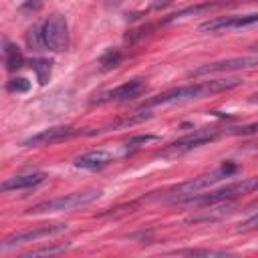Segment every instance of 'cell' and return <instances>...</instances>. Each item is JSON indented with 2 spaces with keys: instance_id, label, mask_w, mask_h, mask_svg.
<instances>
[{
  "instance_id": "obj_15",
  "label": "cell",
  "mask_w": 258,
  "mask_h": 258,
  "mask_svg": "<svg viewBox=\"0 0 258 258\" xmlns=\"http://www.w3.org/2000/svg\"><path fill=\"white\" fill-rule=\"evenodd\" d=\"M234 4V0H222V2H204V4H196V6H187L183 10H177L173 12L171 16L165 18V22H171V20H177V18H185V16H194V14H200V12H210V10H216V8H224V6H230Z\"/></svg>"
},
{
  "instance_id": "obj_4",
  "label": "cell",
  "mask_w": 258,
  "mask_h": 258,
  "mask_svg": "<svg viewBox=\"0 0 258 258\" xmlns=\"http://www.w3.org/2000/svg\"><path fill=\"white\" fill-rule=\"evenodd\" d=\"M101 198L99 189H87V191H75V194H67L54 200H46L40 204H34L32 208H28V214H52V212H69L81 206H87L95 200Z\"/></svg>"
},
{
  "instance_id": "obj_22",
  "label": "cell",
  "mask_w": 258,
  "mask_h": 258,
  "mask_svg": "<svg viewBox=\"0 0 258 258\" xmlns=\"http://www.w3.org/2000/svg\"><path fill=\"white\" fill-rule=\"evenodd\" d=\"M149 141H157V135H149V133H145V135H135V137H131L125 145H127V149H129V147H137V145L149 143Z\"/></svg>"
},
{
  "instance_id": "obj_17",
  "label": "cell",
  "mask_w": 258,
  "mask_h": 258,
  "mask_svg": "<svg viewBox=\"0 0 258 258\" xmlns=\"http://www.w3.org/2000/svg\"><path fill=\"white\" fill-rule=\"evenodd\" d=\"M4 52H6V67H8V71H18L20 67H24V56H22V52H20V48L16 44L8 42Z\"/></svg>"
},
{
  "instance_id": "obj_12",
  "label": "cell",
  "mask_w": 258,
  "mask_h": 258,
  "mask_svg": "<svg viewBox=\"0 0 258 258\" xmlns=\"http://www.w3.org/2000/svg\"><path fill=\"white\" fill-rule=\"evenodd\" d=\"M46 179V173L34 171V173H22V175H12L4 181H0V191H16V189H28Z\"/></svg>"
},
{
  "instance_id": "obj_23",
  "label": "cell",
  "mask_w": 258,
  "mask_h": 258,
  "mask_svg": "<svg viewBox=\"0 0 258 258\" xmlns=\"http://www.w3.org/2000/svg\"><path fill=\"white\" fill-rule=\"evenodd\" d=\"M179 254H187V256H226V252H220V250H179Z\"/></svg>"
},
{
  "instance_id": "obj_2",
  "label": "cell",
  "mask_w": 258,
  "mask_h": 258,
  "mask_svg": "<svg viewBox=\"0 0 258 258\" xmlns=\"http://www.w3.org/2000/svg\"><path fill=\"white\" fill-rule=\"evenodd\" d=\"M258 187V179L256 177H246L242 181H234V183H228L224 187H218V189H202L198 194H191L187 198H181L177 200L175 204L177 206H214L218 202H228V200H234L236 196L240 194H250Z\"/></svg>"
},
{
  "instance_id": "obj_3",
  "label": "cell",
  "mask_w": 258,
  "mask_h": 258,
  "mask_svg": "<svg viewBox=\"0 0 258 258\" xmlns=\"http://www.w3.org/2000/svg\"><path fill=\"white\" fill-rule=\"evenodd\" d=\"M238 171V165L236 163H222L216 171H212V173H206V175H200V177H194V179H187V181H183V183H177L175 187H171L169 189V202L171 204H175L177 200H181V198H187V196H191V194H198V191H202V189H208L210 185H214L218 179H222V177H228V175H232V173H236Z\"/></svg>"
},
{
  "instance_id": "obj_5",
  "label": "cell",
  "mask_w": 258,
  "mask_h": 258,
  "mask_svg": "<svg viewBox=\"0 0 258 258\" xmlns=\"http://www.w3.org/2000/svg\"><path fill=\"white\" fill-rule=\"evenodd\" d=\"M42 32V42L46 48L54 50V52H62L69 46V22L60 12L50 14L44 24L40 26Z\"/></svg>"
},
{
  "instance_id": "obj_13",
  "label": "cell",
  "mask_w": 258,
  "mask_h": 258,
  "mask_svg": "<svg viewBox=\"0 0 258 258\" xmlns=\"http://www.w3.org/2000/svg\"><path fill=\"white\" fill-rule=\"evenodd\" d=\"M111 161H113V155H111L107 149H93V151H87V153L79 155V157L75 159V165L81 167V169L99 171V169L107 167Z\"/></svg>"
},
{
  "instance_id": "obj_14",
  "label": "cell",
  "mask_w": 258,
  "mask_h": 258,
  "mask_svg": "<svg viewBox=\"0 0 258 258\" xmlns=\"http://www.w3.org/2000/svg\"><path fill=\"white\" fill-rule=\"evenodd\" d=\"M151 117H153V115H151L149 111H137V113L127 115V117H123V119H117V121H113V123H109V125H103L101 129H93V131H89V135H101V133H107V131L127 129V127H133V125H137V123H143V121H147V119H151Z\"/></svg>"
},
{
  "instance_id": "obj_10",
  "label": "cell",
  "mask_w": 258,
  "mask_h": 258,
  "mask_svg": "<svg viewBox=\"0 0 258 258\" xmlns=\"http://www.w3.org/2000/svg\"><path fill=\"white\" fill-rule=\"evenodd\" d=\"M145 91H147L145 81L143 79H133V81H127V83L119 85L117 89L107 91L101 97V101H131V99L141 97Z\"/></svg>"
},
{
  "instance_id": "obj_8",
  "label": "cell",
  "mask_w": 258,
  "mask_h": 258,
  "mask_svg": "<svg viewBox=\"0 0 258 258\" xmlns=\"http://www.w3.org/2000/svg\"><path fill=\"white\" fill-rule=\"evenodd\" d=\"M258 64V58L252 56H236V58H226V60H216V62H206L198 69L191 71L194 77L200 75H212V73H224V71H240V69H254Z\"/></svg>"
},
{
  "instance_id": "obj_24",
  "label": "cell",
  "mask_w": 258,
  "mask_h": 258,
  "mask_svg": "<svg viewBox=\"0 0 258 258\" xmlns=\"http://www.w3.org/2000/svg\"><path fill=\"white\" fill-rule=\"evenodd\" d=\"M256 224H258V218H256V216H252L248 222H244V224L240 226V230H244V232H246V230H254V226H256Z\"/></svg>"
},
{
  "instance_id": "obj_25",
  "label": "cell",
  "mask_w": 258,
  "mask_h": 258,
  "mask_svg": "<svg viewBox=\"0 0 258 258\" xmlns=\"http://www.w3.org/2000/svg\"><path fill=\"white\" fill-rule=\"evenodd\" d=\"M40 6H42L40 0H36V2H26V4H22V10H28V8H40Z\"/></svg>"
},
{
  "instance_id": "obj_21",
  "label": "cell",
  "mask_w": 258,
  "mask_h": 258,
  "mask_svg": "<svg viewBox=\"0 0 258 258\" xmlns=\"http://www.w3.org/2000/svg\"><path fill=\"white\" fill-rule=\"evenodd\" d=\"M8 89H10L12 93H26V91L30 89V83H28L24 77H16V79H12V81L8 83Z\"/></svg>"
},
{
  "instance_id": "obj_9",
  "label": "cell",
  "mask_w": 258,
  "mask_h": 258,
  "mask_svg": "<svg viewBox=\"0 0 258 258\" xmlns=\"http://www.w3.org/2000/svg\"><path fill=\"white\" fill-rule=\"evenodd\" d=\"M79 131L75 127H48L40 133H34L30 135L28 139L22 141L24 147H40V145H52V143H58V141H64L73 135H77Z\"/></svg>"
},
{
  "instance_id": "obj_7",
  "label": "cell",
  "mask_w": 258,
  "mask_h": 258,
  "mask_svg": "<svg viewBox=\"0 0 258 258\" xmlns=\"http://www.w3.org/2000/svg\"><path fill=\"white\" fill-rule=\"evenodd\" d=\"M62 230H67V224H44V226L20 230V232H14V234H10L8 238H4V240L0 242V248H12V246H18V244L34 242V240H40V238L58 234V232H62Z\"/></svg>"
},
{
  "instance_id": "obj_20",
  "label": "cell",
  "mask_w": 258,
  "mask_h": 258,
  "mask_svg": "<svg viewBox=\"0 0 258 258\" xmlns=\"http://www.w3.org/2000/svg\"><path fill=\"white\" fill-rule=\"evenodd\" d=\"M69 248V244H56V246H42V248H36V250H30L26 252L24 256H50V254H58V252H64Z\"/></svg>"
},
{
  "instance_id": "obj_6",
  "label": "cell",
  "mask_w": 258,
  "mask_h": 258,
  "mask_svg": "<svg viewBox=\"0 0 258 258\" xmlns=\"http://www.w3.org/2000/svg\"><path fill=\"white\" fill-rule=\"evenodd\" d=\"M218 135H220V133H218L216 129H198V131H194V133H189V135H183L181 139L169 143L159 155H163V157L181 155V153H185V151H189V149H196V147H200V145H206V143L218 139Z\"/></svg>"
},
{
  "instance_id": "obj_16",
  "label": "cell",
  "mask_w": 258,
  "mask_h": 258,
  "mask_svg": "<svg viewBox=\"0 0 258 258\" xmlns=\"http://www.w3.org/2000/svg\"><path fill=\"white\" fill-rule=\"evenodd\" d=\"M30 67H32V71L36 75V81L40 85H46L48 79H50V73H52V60H48V58H34V60H30Z\"/></svg>"
},
{
  "instance_id": "obj_18",
  "label": "cell",
  "mask_w": 258,
  "mask_h": 258,
  "mask_svg": "<svg viewBox=\"0 0 258 258\" xmlns=\"http://www.w3.org/2000/svg\"><path fill=\"white\" fill-rule=\"evenodd\" d=\"M123 60V52L119 48H109L101 58H99V64L103 71H111V69H117Z\"/></svg>"
},
{
  "instance_id": "obj_1",
  "label": "cell",
  "mask_w": 258,
  "mask_h": 258,
  "mask_svg": "<svg viewBox=\"0 0 258 258\" xmlns=\"http://www.w3.org/2000/svg\"><path fill=\"white\" fill-rule=\"evenodd\" d=\"M242 85V79H214V81H204V83H194V85H183L169 89L157 97H151L145 101L143 107H153V105H165V103H181V101H191V99H204L214 93L230 91L234 87Z\"/></svg>"
},
{
  "instance_id": "obj_19",
  "label": "cell",
  "mask_w": 258,
  "mask_h": 258,
  "mask_svg": "<svg viewBox=\"0 0 258 258\" xmlns=\"http://www.w3.org/2000/svg\"><path fill=\"white\" fill-rule=\"evenodd\" d=\"M26 42H28V46H30L32 50H40V48L44 46L40 26H32V28L28 30V34H26Z\"/></svg>"
},
{
  "instance_id": "obj_11",
  "label": "cell",
  "mask_w": 258,
  "mask_h": 258,
  "mask_svg": "<svg viewBox=\"0 0 258 258\" xmlns=\"http://www.w3.org/2000/svg\"><path fill=\"white\" fill-rule=\"evenodd\" d=\"M256 14H246V16H220L208 22L200 24V30H210V32H218V30H228V28H242V26H250L256 22Z\"/></svg>"
}]
</instances>
